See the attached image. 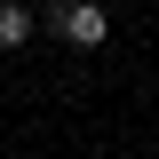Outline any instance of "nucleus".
Instances as JSON below:
<instances>
[{
    "label": "nucleus",
    "instance_id": "obj_2",
    "mask_svg": "<svg viewBox=\"0 0 159 159\" xmlns=\"http://www.w3.org/2000/svg\"><path fill=\"white\" fill-rule=\"evenodd\" d=\"M32 40V8L24 0H0V48H24Z\"/></svg>",
    "mask_w": 159,
    "mask_h": 159
},
{
    "label": "nucleus",
    "instance_id": "obj_1",
    "mask_svg": "<svg viewBox=\"0 0 159 159\" xmlns=\"http://www.w3.org/2000/svg\"><path fill=\"white\" fill-rule=\"evenodd\" d=\"M48 24L64 32V48H103V40H111V16H103L96 0H64Z\"/></svg>",
    "mask_w": 159,
    "mask_h": 159
}]
</instances>
